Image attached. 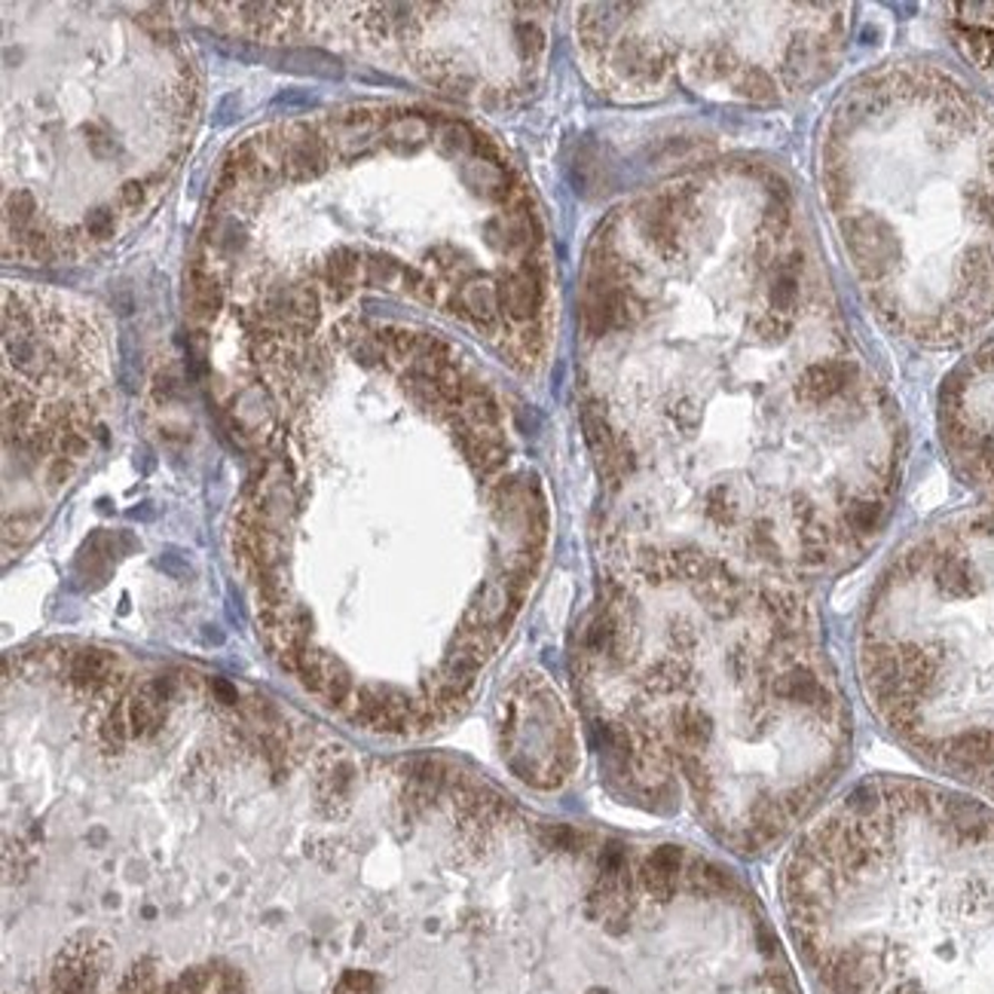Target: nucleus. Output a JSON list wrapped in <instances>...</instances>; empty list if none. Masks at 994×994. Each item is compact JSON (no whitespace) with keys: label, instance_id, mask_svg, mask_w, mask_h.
<instances>
[{"label":"nucleus","instance_id":"9","mask_svg":"<svg viewBox=\"0 0 994 994\" xmlns=\"http://www.w3.org/2000/svg\"><path fill=\"white\" fill-rule=\"evenodd\" d=\"M175 695H178V676L172 674L153 676L138 688L136 695L126 700V716H129L132 737H153L157 732H162Z\"/></svg>","mask_w":994,"mask_h":994},{"label":"nucleus","instance_id":"19","mask_svg":"<svg viewBox=\"0 0 994 994\" xmlns=\"http://www.w3.org/2000/svg\"><path fill=\"white\" fill-rule=\"evenodd\" d=\"M34 211H38V202L28 190H16L7 199V221L13 227V233H22V230H31L28 223L34 221Z\"/></svg>","mask_w":994,"mask_h":994},{"label":"nucleus","instance_id":"21","mask_svg":"<svg viewBox=\"0 0 994 994\" xmlns=\"http://www.w3.org/2000/svg\"><path fill=\"white\" fill-rule=\"evenodd\" d=\"M334 994H377V980L365 970H349L340 976Z\"/></svg>","mask_w":994,"mask_h":994},{"label":"nucleus","instance_id":"23","mask_svg":"<svg viewBox=\"0 0 994 994\" xmlns=\"http://www.w3.org/2000/svg\"><path fill=\"white\" fill-rule=\"evenodd\" d=\"M352 356H356L358 365L374 368L386 356V346L380 344V337H358V344H352Z\"/></svg>","mask_w":994,"mask_h":994},{"label":"nucleus","instance_id":"14","mask_svg":"<svg viewBox=\"0 0 994 994\" xmlns=\"http://www.w3.org/2000/svg\"><path fill=\"white\" fill-rule=\"evenodd\" d=\"M361 272H365L361 255H356L352 248H337L331 258L325 260V267H321V282H325V288H328V295L334 300H344V297L356 291Z\"/></svg>","mask_w":994,"mask_h":994},{"label":"nucleus","instance_id":"17","mask_svg":"<svg viewBox=\"0 0 994 994\" xmlns=\"http://www.w3.org/2000/svg\"><path fill=\"white\" fill-rule=\"evenodd\" d=\"M352 698H356V686H352V674L344 662L331 658V670H328V686L321 692V700L331 707V710H346L352 707Z\"/></svg>","mask_w":994,"mask_h":994},{"label":"nucleus","instance_id":"15","mask_svg":"<svg viewBox=\"0 0 994 994\" xmlns=\"http://www.w3.org/2000/svg\"><path fill=\"white\" fill-rule=\"evenodd\" d=\"M190 309L197 319H215L223 307V288L221 282L206 270L190 272Z\"/></svg>","mask_w":994,"mask_h":994},{"label":"nucleus","instance_id":"1","mask_svg":"<svg viewBox=\"0 0 994 994\" xmlns=\"http://www.w3.org/2000/svg\"><path fill=\"white\" fill-rule=\"evenodd\" d=\"M582 334L649 346L582 407L613 496L649 478L692 545L805 588L878 545L906 426L781 166L707 162L606 218Z\"/></svg>","mask_w":994,"mask_h":994},{"label":"nucleus","instance_id":"25","mask_svg":"<svg viewBox=\"0 0 994 994\" xmlns=\"http://www.w3.org/2000/svg\"><path fill=\"white\" fill-rule=\"evenodd\" d=\"M145 199H148V187H145V181L132 178V181H126V185L120 187V202H123L126 209L145 206Z\"/></svg>","mask_w":994,"mask_h":994},{"label":"nucleus","instance_id":"10","mask_svg":"<svg viewBox=\"0 0 994 994\" xmlns=\"http://www.w3.org/2000/svg\"><path fill=\"white\" fill-rule=\"evenodd\" d=\"M316 798L325 814H346L356 793V765L346 759L344 749H325L316 765Z\"/></svg>","mask_w":994,"mask_h":994},{"label":"nucleus","instance_id":"28","mask_svg":"<svg viewBox=\"0 0 994 994\" xmlns=\"http://www.w3.org/2000/svg\"><path fill=\"white\" fill-rule=\"evenodd\" d=\"M211 692H215V698L221 700V704H236L239 700L236 688L227 679H211Z\"/></svg>","mask_w":994,"mask_h":994},{"label":"nucleus","instance_id":"6","mask_svg":"<svg viewBox=\"0 0 994 994\" xmlns=\"http://www.w3.org/2000/svg\"><path fill=\"white\" fill-rule=\"evenodd\" d=\"M662 26L634 3H590L578 16L582 52L609 87L664 96L688 87L749 108H781L821 89L845 62L851 3H735L683 10Z\"/></svg>","mask_w":994,"mask_h":994},{"label":"nucleus","instance_id":"27","mask_svg":"<svg viewBox=\"0 0 994 994\" xmlns=\"http://www.w3.org/2000/svg\"><path fill=\"white\" fill-rule=\"evenodd\" d=\"M87 141H89V150H92V157H99V160H105V157H111L113 150H117V148H113V138L101 136L96 126H89V129H87Z\"/></svg>","mask_w":994,"mask_h":994},{"label":"nucleus","instance_id":"4","mask_svg":"<svg viewBox=\"0 0 994 994\" xmlns=\"http://www.w3.org/2000/svg\"><path fill=\"white\" fill-rule=\"evenodd\" d=\"M781 908L814 994H994V805L851 786L793 838Z\"/></svg>","mask_w":994,"mask_h":994},{"label":"nucleus","instance_id":"16","mask_svg":"<svg viewBox=\"0 0 994 994\" xmlns=\"http://www.w3.org/2000/svg\"><path fill=\"white\" fill-rule=\"evenodd\" d=\"M132 737V728H129V716H126V704H117L113 710L105 713V719L99 723V747L108 753V756H117L123 753L126 744Z\"/></svg>","mask_w":994,"mask_h":994},{"label":"nucleus","instance_id":"5","mask_svg":"<svg viewBox=\"0 0 994 994\" xmlns=\"http://www.w3.org/2000/svg\"><path fill=\"white\" fill-rule=\"evenodd\" d=\"M936 423L970 503L882 569L857 627L859 692L899 747L994 805V340L948 374Z\"/></svg>","mask_w":994,"mask_h":994},{"label":"nucleus","instance_id":"26","mask_svg":"<svg viewBox=\"0 0 994 994\" xmlns=\"http://www.w3.org/2000/svg\"><path fill=\"white\" fill-rule=\"evenodd\" d=\"M71 475H74V466H71V459H64V456H56L50 463V468H47V480H50V487H56V490H59L62 484H68Z\"/></svg>","mask_w":994,"mask_h":994},{"label":"nucleus","instance_id":"8","mask_svg":"<svg viewBox=\"0 0 994 994\" xmlns=\"http://www.w3.org/2000/svg\"><path fill=\"white\" fill-rule=\"evenodd\" d=\"M940 26L957 59L982 83L994 87V3H948L940 7Z\"/></svg>","mask_w":994,"mask_h":994},{"label":"nucleus","instance_id":"2","mask_svg":"<svg viewBox=\"0 0 994 994\" xmlns=\"http://www.w3.org/2000/svg\"><path fill=\"white\" fill-rule=\"evenodd\" d=\"M606 557L573 674L609 777L744 857L796 838L854 747L808 588L615 524Z\"/></svg>","mask_w":994,"mask_h":994},{"label":"nucleus","instance_id":"22","mask_svg":"<svg viewBox=\"0 0 994 994\" xmlns=\"http://www.w3.org/2000/svg\"><path fill=\"white\" fill-rule=\"evenodd\" d=\"M56 444H59V454H62L64 459H71V463H74V459H83V456L89 454V438L77 429L59 431V441Z\"/></svg>","mask_w":994,"mask_h":994},{"label":"nucleus","instance_id":"13","mask_svg":"<svg viewBox=\"0 0 994 994\" xmlns=\"http://www.w3.org/2000/svg\"><path fill=\"white\" fill-rule=\"evenodd\" d=\"M435 129H438V117L429 113H392L382 126L380 138L398 157H414L435 141Z\"/></svg>","mask_w":994,"mask_h":994},{"label":"nucleus","instance_id":"3","mask_svg":"<svg viewBox=\"0 0 994 994\" xmlns=\"http://www.w3.org/2000/svg\"><path fill=\"white\" fill-rule=\"evenodd\" d=\"M817 193L872 319L948 352L994 328V101L931 59L866 68L817 132Z\"/></svg>","mask_w":994,"mask_h":994},{"label":"nucleus","instance_id":"11","mask_svg":"<svg viewBox=\"0 0 994 994\" xmlns=\"http://www.w3.org/2000/svg\"><path fill=\"white\" fill-rule=\"evenodd\" d=\"M120 662L105 649H80L64 664V683L77 692H105L120 686Z\"/></svg>","mask_w":994,"mask_h":994},{"label":"nucleus","instance_id":"20","mask_svg":"<svg viewBox=\"0 0 994 994\" xmlns=\"http://www.w3.org/2000/svg\"><path fill=\"white\" fill-rule=\"evenodd\" d=\"M120 994H160V982H157V970L153 964H141L136 967L120 985Z\"/></svg>","mask_w":994,"mask_h":994},{"label":"nucleus","instance_id":"18","mask_svg":"<svg viewBox=\"0 0 994 994\" xmlns=\"http://www.w3.org/2000/svg\"><path fill=\"white\" fill-rule=\"evenodd\" d=\"M401 272H405V264L395 260L392 255H370L365 260V282L374 288H392L395 282H401Z\"/></svg>","mask_w":994,"mask_h":994},{"label":"nucleus","instance_id":"24","mask_svg":"<svg viewBox=\"0 0 994 994\" xmlns=\"http://www.w3.org/2000/svg\"><path fill=\"white\" fill-rule=\"evenodd\" d=\"M87 233L92 236V239H108V236H113V211L111 209L89 211Z\"/></svg>","mask_w":994,"mask_h":994},{"label":"nucleus","instance_id":"12","mask_svg":"<svg viewBox=\"0 0 994 994\" xmlns=\"http://www.w3.org/2000/svg\"><path fill=\"white\" fill-rule=\"evenodd\" d=\"M99 980V952L87 940H77L62 952L52 982L59 994H89L92 982Z\"/></svg>","mask_w":994,"mask_h":994},{"label":"nucleus","instance_id":"7","mask_svg":"<svg viewBox=\"0 0 994 994\" xmlns=\"http://www.w3.org/2000/svg\"><path fill=\"white\" fill-rule=\"evenodd\" d=\"M503 749L511 772L539 789H554L578 762L573 725L539 676H524L503 704Z\"/></svg>","mask_w":994,"mask_h":994}]
</instances>
